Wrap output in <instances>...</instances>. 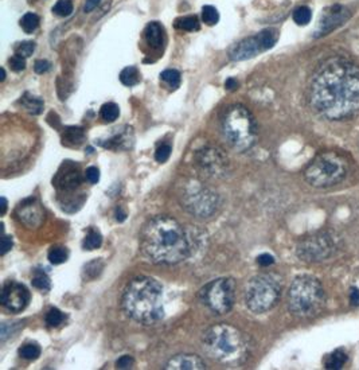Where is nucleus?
Listing matches in <instances>:
<instances>
[{"mask_svg":"<svg viewBox=\"0 0 359 370\" xmlns=\"http://www.w3.org/2000/svg\"><path fill=\"white\" fill-rule=\"evenodd\" d=\"M102 268H104V264H102V261L96 260L92 261V263H89V264L85 265L84 268V276L85 279H89V280H92V279H96L101 273Z\"/></svg>","mask_w":359,"mask_h":370,"instance_id":"nucleus-32","label":"nucleus"},{"mask_svg":"<svg viewBox=\"0 0 359 370\" xmlns=\"http://www.w3.org/2000/svg\"><path fill=\"white\" fill-rule=\"evenodd\" d=\"M339 249V238L333 232L322 230L307 236L297 244L296 253L306 263H322L333 257Z\"/></svg>","mask_w":359,"mask_h":370,"instance_id":"nucleus-10","label":"nucleus"},{"mask_svg":"<svg viewBox=\"0 0 359 370\" xmlns=\"http://www.w3.org/2000/svg\"><path fill=\"white\" fill-rule=\"evenodd\" d=\"M98 3H100V0H86L84 5V11L85 12H92L97 7Z\"/></svg>","mask_w":359,"mask_h":370,"instance_id":"nucleus-46","label":"nucleus"},{"mask_svg":"<svg viewBox=\"0 0 359 370\" xmlns=\"http://www.w3.org/2000/svg\"><path fill=\"white\" fill-rule=\"evenodd\" d=\"M349 16H350L349 9L345 8L343 5L338 4L326 9V12L323 13V18L320 19L319 24L316 27L315 36L327 35L331 31L342 26L349 19Z\"/></svg>","mask_w":359,"mask_h":370,"instance_id":"nucleus-14","label":"nucleus"},{"mask_svg":"<svg viewBox=\"0 0 359 370\" xmlns=\"http://www.w3.org/2000/svg\"><path fill=\"white\" fill-rule=\"evenodd\" d=\"M12 248V238L9 236H3L1 238V255H5Z\"/></svg>","mask_w":359,"mask_h":370,"instance_id":"nucleus-44","label":"nucleus"},{"mask_svg":"<svg viewBox=\"0 0 359 370\" xmlns=\"http://www.w3.org/2000/svg\"><path fill=\"white\" fill-rule=\"evenodd\" d=\"M34 50H35V43L31 42V40H27V42H22V43L16 47V54L20 55V57L27 58L34 53Z\"/></svg>","mask_w":359,"mask_h":370,"instance_id":"nucleus-37","label":"nucleus"},{"mask_svg":"<svg viewBox=\"0 0 359 370\" xmlns=\"http://www.w3.org/2000/svg\"><path fill=\"white\" fill-rule=\"evenodd\" d=\"M273 263H275V257L272 255H268V253H264V255L257 257V264H260L261 267H269Z\"/></svg>","mask_w":359,"mask_h":370,"instance_id":"nucleus-43","label":"nucleus"},{"mask_svg":"<svg viewBox=\"0 0 359 370\" xmlns=\"http://www.w3.org/2000/svg\"><path fill=\"white\" fill-rule=\"evenodd\" d=\"M84 140V132L81 131V128H66L65 133H63V143H66L67 146H78Z\"/></svg>","mask_w":359,"mask_h":370,"instance_id":"nucleus-23","label":"nucleus"},{"mask_svg":"<svg viewBox=\"0 0 359 370\" xmlns=\"http://www.w3.org/2000/svg\"><path fill=\"white\" fill-rule=\"evenodd\" d=\"M85 176H86V181L89 183L94 185V183H97L100 181V171H98L97 167H89L85 172Z\"/></svg>","mask_w":359,"mask_h":370,"instance_id":"nucleus-41","label":"nucleus"},{"mask_svg":"<svg viewBox=\"0 0 359 370\" xmlns=\"http://www.w3.org/2000/svg\"><path fill=\"white\" fill-rule=\"evenodd\" d=\"M5 78V71L4 69H1V77H0V81H4Z\"/></svg>","mask_w":359,"mask_h":370,"instance_id":"nucleus-50","label":"nucleus"},{"mask_svg":"<svg viewBox=\"0 0 359 370\" xmlns=\"http://www.w3.org/2000/svg\"><path fill=\"white\" fill-rule=\"evenodd\" d=\"M102 244V237L101 234L98 233L97 230L90 229L89 233L86 234V237L84 240V248L88 249V251H93V249H97V248L101 247Z\"/></svg>","mask_w":359,"mask_h":370,"instance_id":"nucleus-29","label":"nucleus"},{"mask_svg":"<svg viewBox=\"0 0 359 370\" xmlns=\"http://www.w3.org/2000/svg\"><path fill=\"white\" fill-rule=\"evenodd\" d=\"M133 364H135V361L131 356H123L116 361V368L117 369H131Z\"/></svg>","mask_w":359,"mask_h":370,"instance_id":"nucleus-40","label":"nucleus"},{"mask_svg":"<svg viewBox=\"0 0 359 370\" xmlns=\"http://www.w3.org/2000/svg\"><path fill=\"white\" fill-rule=\"evenodd\" d=\"M9 66L13 71H22L26 67V58L20 57L18 54H15L11 59H9Z\"/></svg>","mask_w":359,"mask_h":370,"instance_id":"nucleus-39","label":"nucleus"},{"mask_svg":"<svg viewBox=\"0 0 359 370\" xmlns=\"http://www.w3.org/2000/svg\"><path fill=\"white\" fill-rule=\"evenodd\" d=\"M32 286L40 290V291H49L50 290V279L47 275L43 272H36L35 276L32 278Z\"/></svg>","mask_w":359,"mask_h":370,"instance_id":"nucleus-36","label":"nucleus"},{"mask_svg":"<svg viewBox=\"0 0 359 370\" xmlns=\"http://www.w3.org/2000/svg\"><path fill=\"white\" fill-rule=\"evenodd\" d=\"M120 81L125 86H135L140 81V73L135 66H128L120 73Z\"/></svg>","mask_w":359,"mask_h":370,"instance_id":"nucleus-22","label":"nucleus"},{"mask_svg":"<svg viewBox=\"0 0 359 370\" xmlns=\"http://www.w3.org/2000/svg\"><path fill=\"white\" fill-rule=\"evenodd\" d=\"M347 361V354L343 349H338L330 353L324 358V368L326 369H342Z\"/></svg>","mask_w":359,"mask_h":370,"instance_id":"nucleus-20","label":"nucleus"},{"mask_svg":"<svg viewBox=\"0 0 359 370\" xmlns=\"http://www.w3.org/2000/svg\"><path fill=\"white\" fill-rule=\"evenodd\" d=\"M310 105L327 120H346L359 115V66L346 58L323 62L310 84Z\"/></svg>","mask_w":359,"mask_h":370,"instance_id":"nucleus-1","label":"nucleus"},{"mask_svg":"<svg viewBox=\"0 0 359 370\" xmlns=\"http://www.w3.org/2000/svg\"><path fill=\"white\" fill-rule=\"evenodd\" d=\"M119 115L120 109L115 102L104 104V105L101 106V110H100L101 119L104 120V121H107V123H113V121H116V119H119Z\"/></svg>","mask_w":359,"mask_h":370,"instance_id":"nucleus-24","label":"nucleus"},{"mask_svg":"<svg viewBox=\"0 0 359 370\" xmlns=\"http://www.w3.org/2000/svg\"><path fill=\"white\" fill-rule=\"evenodd\" d=\"M222 131L230 147L239 152L249 150L257 139L256 121L242 105H233L226 110L222 120Z\"/></svg>","mask_w":359,"mask_h":370,"instance_id":"nucleus-7","label":"nucleus"},{"mask_svg":"<svg viewBox=\"0 0 359 370\" xmlns=\"http://www.w3.org/2000/svg\"><path fill=\"white\" fill-rule=\"evenodd\" d=\"M125 218H127V214H125L121 209H117V210H116V220L119 221V222H123Z\"/></svg>","mask_w":359,"mask_h":370,"instance_id":"nucleus-48","label":"nucleus"},{"mask_svg":"<svg viewBox=\"0 0 359 370\" xmlns=\"http://www.w3.org/2000/svg\"><path fill=\"white\" fill-rule=\"evenodd\" d=\"M34 69H35L36 73L43 74V73H46L50 69V62L46 61V59H38L35 62V65H34Z\"/></svg>","mask_w":359,"mask_h":370,"instance_id":"nucleus-42","label":"nucleus"},{"mask_svg":"<svg viewBox=\"0 0 359 370\" xmlns=\"http://www.w3.org/2000/svg\"><path fill=\"white\" fill-rule=\"evenodd\" d=\"M311 19H312V12L306 5H302L293 11V20L299 26H306L311 22Z\"/></svg>","mask_w":359,"mask_h":370,"instance_id":"nucleus-28","label":"nucleus"},{"mask_svg":"<svg viewBox=\"0 0 359 370\" xmlns=\"http://www.w3.org/2000/svg\"><path fill=\"white\" fill-rule=\"evenodd\" d=\"M350 302L353 306H359V288L357 287H351Z\"/></svg>","mask_w":359,"mask_h":370,"instance_id":"nucleus-45","label":"nucleus"},{"mask_svg":"<svg viewBox=\"0 0 359 370\" xmlns=\"http://www.w3.org/2000/svg\"><path fill=\"white\" fill-rule=\"evenodd\" d=\"M175 27L184 31H198L200 26L196 16H183L175 20Z\"/></svg>","mask_w":359,"mask_h":370,"instance_id":"nucleus-26","label":"nucleus"},{"mask_svg":"<svg viewBox=\"0 0 359 370\" xmlns=\"http://www.w3.org/2000/svg\"><path fill=\"white\" fill-rule=\"evenodd\" d=\"M53 11L58 16H69L73 12V3L71 0H58L53 7Z\"/></svg>","mask_w":359,"mask_h":370,"instance_id":"nucleus-35","label":"nucleus"},{"mask_svg":"<svg viewBox=\"0 0 359 370\" xmlns=\"http://www.w3.org/2000/svg\"><path fill=\"white\" fill-rule=\"evenodd\" d=\"M160 79L167 85L170 89H177L180 85V74L175 69H167L160 74Z\"/></svg>","mask_w":359,"mask_h":370,"instance_id":"nucleus-25","label":"nucleus"},{"mask_svg":"<svg viewBox=\"0 0 359 370\" xmlns=\"http://www.w3.org/2000/svg\"><path fill=\"white\" fill-rule=\"evenodd\" d=\"M19 356L28 361H34L40 356V348L35 344H26L19 349Z\"/></svg>","mask_w":359,"mask_h":370,"instance_id":"nucleus-30","label":"nucleus"},{"mask_svg":"<svg viewBox=\"0 0 359 370\" xmlns=\"http://www.w3.org/2000/svg\"><path fill=\"white\" fill-rule=\"evenodd\" d=\"M123 309L133 321L154 325L164 315L163 287L148 276L133 279L123 295Z\"/></svg>","mask_w":359,"mask_h":370,"instance_id":"nucleus-3","label":"nucleus"},{"mask_svg":"<svg viewBox=\"0 0 359 370\" xmlns=\"http://www.w3.org/2000/svg\"><path fill=\"white\" fill-rule=\"evenodd\" d=\"M246 340L237 327L219 323L203 333L202 346L207 356L221 362H233L244 357Z\"/></svg>","mask_w":359,"mask_h":370,"instance_id":"nucleus-5","label":"nucleus"},{"mask_svg":"<svg viewBox=\"0 0 359 370\" xmlns=\"http://www.w3.org/2000/svg\"><path fill=\"white\" fill-rule=\"evenodd\" d=\"M65 321V315H63L58 309H51L46 315V325L49 327H58L62 325Z\"/></svg>","mask_w":359,"mask_h":370,"instance_id":"nucleus-34","label":"nucleus"},{"mask_svg":"<svg viewBox=\"0 0 359 370\" xmlns=\"http://www.w3.org/2000/svg\"><path fill=\"white\" fill-rule=\"evenodd\" d=\"M202 19L208 26H214L219 20V13H218L217 8L213 7V5H204L202 8Z\"/></svg>","mask_w":359,"mask_h":370,"instance_id":"nucleus-31","label":"nucleus"},{"mask_svg":"<svg viewBox=\"0 0 359 370\" xmlns=\"http://www.w3.org/2000/svg\"><path fill=\"white\" fill-rule=\"evenodd\" d=\"M38 26H39V16L36 13L28 12L26 15H23V18L20 19V27L27 34H31L32 31H35L38 28Z\"/></svg>","mask_w":359,"mask_h":370,"instance_id":"nucleus-27","label":"nucleus"},{"mask_svg":"<svg viewBox=\"0 0 359 370\" xmlns=\"http://www.w3.org/2000/svg\"><path fill=\"white\" fill-rule=\"evenodd\" d=\"M143 255L154 264L173 265L186 260L192 252V238L175 218L156 216L140 236Z\"/></svg>","mask_w":359,"mask_h":370,"instance_id":"nucleus-2","label":"nucleus"},{"mask_svg":"<svg viewBox=\"0 0 359 370\" xmlns=\"http://www.w3.org/2000/svg\"><path fill=\"white\" fill-rule=\"evenodd\" d=\"M5 210H7V201H5V198L3 197V198H1V214H4Z\"/></svg>","mask_w":359,"mask_h":370,"instance_id":"nucleus-49","label":"nucleus"},{"mask_svg":"<svg viewBox=\"0 0 359 370\" xmlns=\"http://www.w3.org/2000/svg\"><path fill=\"white\" fill-rule=\"evenodd\" d=\"M349 174V160L337 151H324L306 168L304 178L314 187L326 189L341 183Z\"/></svg>","mask_w":359,"mask_h":370,"instance_id":"nucleus-6","label":"nucleus"},{"mask_svg":"<svg viewBox=\"0 0 359 370\" xmlns=\"http://www.w3.org/2000/svg\"><path fill=\"white\" fill-rule=\"evenodd\" d=\"M195 163L200 171L213 178H222L229 170V159L219 148L206 147L196 151Z\"/></svg>","mask_w":359,"mask_h":370,"instance_id":"nucleus-12","label":"nucleus"},{"mask_svg":"<svg viewBox=\"0 0 359 370\" xmlns=\"http://www.w3.org/2000/svg\"><path fill=\"white\" fill-rule=\"evenodd\" d=\"M171 155V146L170 144H162L160 147H158V150L155 152V159L159 162V163H164L167 162Z\"/></svg>","mask_w":359,"mask_h":370,"instance_id":"nucleus-38","label":"nucleus"},{"mask_svg":"<svg viewBox=\"0 0 359 370\" xmlns=\"http://www.w3.org/2000/svg\"><path fill=\"white\" fill-rule=\"evenodd\" d=\"M200 300L210 311L227 314L235 302V283L230 278L213 280L200 290Z\"/></svg>","mask_w":359,"mask_h":370,"instance_id":"nucleus-11","label":"nucleus"},{"mask_svg":"<svg viewBox=\"0 0 359 370\" xmlns=\"http://www.w3.org/2000/svg\"><path fill=\"white\" fill-rule=\"evenodd\" d=\"M326 299L327 296L320 280L311 275H302L289 287L288 310L293 317L310 319L323 311Z\"/></svg>","mask_w":359,"mask_h":370,"instance_id":"nucleus-4","label":"nucleus"},{"mask_svg":"<svg viewBox=\"0 0 359 370\" xmlns=\"http://www.w3.org/2000/svg\"><path fill=\"white\" fill-rule=\"evenodd\" d=\"M16 217L27 228H39L44 220V212L40 203L34 198L22 202L16 209Z\"/></svg>","mask_w":359,"mask_h":370,"instance_id":"nucleus-16","label":"nucleus"},{"mask_svg":"<svg viewBox=\"0 0 359 370\" xmlns=\"http://www.w3.org/2000/svg\"><path fill=\"white\" fill-rule=\"evenodd\" d=\"M22 102V106L27 112H30L31 115H39L42 109H43V101L40 100L39 97L36 96H32V94H24L20 100Z\"/></svg>","mask_w":359,"mask_h":370,"instance_id":"nucleus-21","label":"nucleus"},{"mask_svg":"<svg viewBox=\"0 0 359 370\" xmlns=\"http://www.w3.org/2000/svg\"><path fill=\"white\" fill-rule=\"evenodd\" d=\"M268 47L264 43L261 35L257 34V35L250 36V38H246V39L241 40L237 44H234L230 50V59L233 61H245V59H249V58H253L258 55L262 51H266Z\"/></svg>","mask_w":359,"mask_h":370,"instance_id":"nucleus-15","label":"nucleus"},{"mask_svg":"<svg viewBox=\"0 0 359 370\" xmlns=\"http://www.w3.org/2000/svg\"><path fill=\"white\" fill-rule=\"evenodd\" d=\"M238 88V81L235 78H227L226 82H225V89L226 90H235V89Z\"/></svg>","mask_w":359,"mask_h":370,"instance_id":"nucleus-47","label":"nucleus"},{"mask_svg":"<svg viewBox=\"0 0 359 370\" xmlns=\"http://www.w3.org/2000/svg\"><path fill=\"white\" fill-rule=\"evenodd\" d=\"M54 183L58 189L63 190V191H70V190L76 189L81 183V172L78 166L70 162L63 163L54 178Z\"/></svg>","mask_w":359,"mask_h":370,"instance_id":"nucleus-17","label":"nucleus"},{"mask_svg":"<svg viewBox=\"0 0 359 370\" xmlns=\"http://www.w3.org/2000/svg\"><path fill=\"white\" fill-rule=\"evenodd\" d=\"M180 203L187 212L198 218H208L217 212L218 195L198 181L187 182L180 193Z\"/></svg>","mask_w":359,"mask_h":370,"instance_id":"nucleus-9","label":"nucleus"},{"mask_svg":"<svg viewBox=\"0 0 359 370\" xmlns=\"http://www.w3.org/2000/svg\"><path fill=\"white\" fill-rule=\"evenodd\" d=\"M147 43L151 46L152 49H160L163 44V27L158 22L150 23L144 31Z\"/></svg>","mask_w":359,"mask_h":370,"instance_id":"nucleus-19","label":"nucleus"},{"mask_svg":"<svg viewBox=\"0 0 359 370\" xmlns=\"http://www.w3.org/2000/svg\"><path fill=\"white\" fill-rule=\"evenodd\" d=\"M166 369L169 370H202L206 369V364L203 360L195 354H178L174 358H171Z\"/></svg>","mask_w":359,"mask_h":370,"instance_id":"nucleus-18","label":"nucleus"},{"mask_svg":"<svg viewBox=\"0 0 359 370\" xmlns=\"http://www.w3.org/2000/svg\"><path fill=\"white\" fill-rule=\"evenodd\" d=\"M67 256H69V253L65 248L55 247L49 252V260L51 264H62L67 260Z\"/></svg>","mask_w":359,"mask_h":370,"instance_id":"nucleus-33","label":"nucleus"},{"mask_svg":"<svg viewBox=\"0 0 359 370\" xmlns=\"http://www.w3.org/2000/svg\"><path fill=\"white\" fill-rule=\"evenodd\" d=\"M280 295V279L272 273H261L248 283L245 290V303L252 313L262 314L275 307Z\"/></svg>","mask_w":359,"mask_h":370,"instance_id":"nucleus-8","label":"nucleus"},{"mask_svg":"<svg viewBox=\"0 0 359 370\" xmlns=\"http://www.w3.org/2000/svg\"><path fill=\"white\" fill-rule=\"evenodd\" d=\"M30 302V292L20 283L8 282L1 291V304L11 313H20Z\"/></svg>","mask_w":359,"mask_h":370,"instance_id":"nucleus-13","label":"nucleus"}]
</instances>
